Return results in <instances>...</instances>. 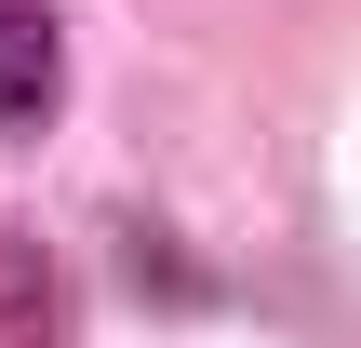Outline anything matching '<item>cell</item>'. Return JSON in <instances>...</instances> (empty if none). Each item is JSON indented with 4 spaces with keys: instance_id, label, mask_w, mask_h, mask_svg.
I'll list each match as a JSON object with an SVG mask.
<instances>
[{
    "instance_id": "6da1fadb",
    "label": "cell",
    "mask_w": 361,
    "mask_h": 348,
    "mask_svg": "<svg viewBox=\"0 0 361 348\" xmlns=\"http://www.w3.org/2000/svg\"><path fill=\"white\" fill-rule=\"evenodd\" d=\"M67 94V27L54 0H0V134H40Z\"/></svg>"
},
{
    "instance_id": "7a4b0ae2",
    "label": "cell",
    "mask_w": 361,
    "mask_h": 348,
    "mask_svg": "<svg viewBox=\"0 0 361 348\" xmlns=\"http://www.w3.org/2000/svg\"><path fill=\"white\" fill-rule=\"evenodd\" d=\"M0 335H67V308H54V268H27V255H0Z\"/></svg>"
}]
</instances>
